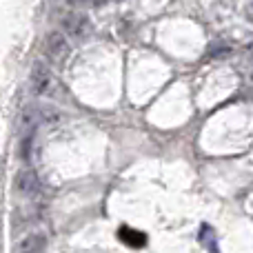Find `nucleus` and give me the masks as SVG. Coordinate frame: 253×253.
Wrapping results in <instances>:
<instances>
[{"label": "nucleus", "instance_id": "10", "mask_svg": "<svg viewBox=\"0 0 253 253\" xmlns=\"http://www.w3.org/2000/svg\"><path fill=\"white\" fill-rule=\"evenodd\" d=\"M249 78H251V83H253V71H251V76H249Z\"/></svg>", "mask_w": 253, "mask_h": 253}, {"label": "nucleus", "instance_id": "8", "mask_svg": "<svg viewBox=\"0 0 253 253\" xmlns=\"http://www.w3.org/2000/svg\"><path fill=\"white\" fill-rule=\"evenodd\" d=\"M247 18L253 20V0H249V4H247Z\"/></svg>", "mask_w": 253, "mask_h": 253}, {"label": "nucleus", "instance_id": "1", "mask_svg": "<svg viewBox=\"0 0 253 253\" xmlns=\"http://www.w3.org/2000/svg\"><path fill=\"white\" fill-rule=\"evenodd\" d=\"M69 51H71L69 40H67V36L60 34V31H53V34H49L47 38H44V42H42L44 58H47L51 65H56V67L65 65V60L69 58Z\"/></svg>", "mask_w": 253, "mask_h": 253}, {"label": "nucleus", "instance_id": "2", "mask_svg": "<svg viewBox=\"0 0 253 253\" xmlns=\"http://www.w3.org/2000/svg\"><path fill=\"white\" fill-rule=\"evenodd\" d=\"M29 87L36 96H49V93L56 89V78L51 76L47 65L36 62L34 71H31V78H29Z\"/></svg>", "mask_w": 253, "mask_h": 253}, {"label": "nucleus", "instance_id": "3", "mask_svg": "<svg viewBox=\"0 0 253 253\" xmlns=\"http://www.w3.org/2000/svg\"><path fill=\"white\" fill-rule=\"evenodd\" d=\"M40 182H38V175H36L34 169H20L13 178V189H16L18 196H34L38 191Z\"/></svg>", "mask_w": 253, "mask_h": 253}, {"label": "nucleus", "instance_id": "4", "mask_svg": "<svg viewBox=\"0 0 253 253\" xmlns=\"http://www.w3.org/2000/svg\"><path fill=\"white\" fill-rule=\"evenodd\" d=\"M62 27H65V31L71 38H87L89 31H91V22H89V18L84 13H69L62 20Z\"/></svg>", "mask_w": 253, "mask_h": 253}, {"label": "nucleus", "instance_id": "5", "mask_svg": "<svg viewBox=\"0 0 253 253\" xmlns=\"http://www.w3.org/2000/svg\"><path fill=\"white\" fill-rule=\"evenodd\" d=\"M47 249V236L44 233H29L16 245L13 253H44Z\"/></svg>", "mask_w": 253, "mask_h": 253}, {"label": "nucleus", "instance_id": "6", "mask_svg": "<svg viewBox=\"0 0 253 253\" xmlns=\"http://www.w3.org/2000/svg\"><path fill=\"white\" fill-rule=\"evenodd\" d=\"M118 236H120V240H123L125 245L133 247V249H140V247H144V242H147V236H144V233L133 231V229H129V227H123V229H120Z\"/></svg>", "mask_w": 253, "mask_h": 253}, {"label": "nucleus", "instance_id": "9", "mask_svg": "<svg viewBox=\"0 0 253 253\" xmlns=\"http://www.w3.org/2000/svg\"><path fill=\"white\" fill-rule=\"evenodd\" d=\"M87 2H91V0H69V4H74V7H83Z\"/></svg>", "mask_w": 253, "mask_h": 253}, {"label": "nucleus", "instance_id": "7", "mask_svg": "<svg viewBox=\"0 0 253 253\" xmlns=\"http://www.w3.org/2000/svg\"><path fill=\"white\" fill-rule=\"evenodd\" d=\"M222 53H229V47H224V44H218V47H213L209 51V56L213 58V56H222Z\"/></svg>", "mask_w": 253, "mask_h": 253}]
</instances>
